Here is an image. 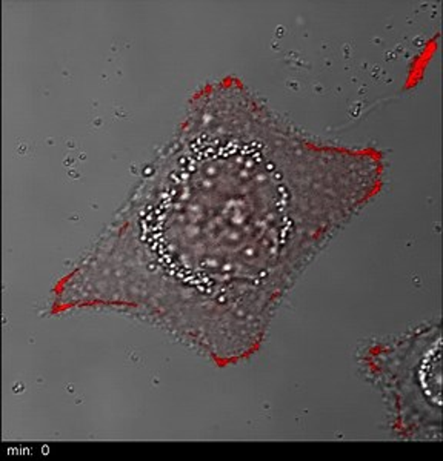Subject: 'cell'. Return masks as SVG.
<instances>
[{"instance_id":"2","label":"cell","mask_w":443,"mask_h":461,"mask_svg":"<svg viewBox=\"0 0 443 461\" xmlns=\"http://www.w3.org/2000/svg\"><path fill=\"white\" fill-rule=\"evenodd\" d=\"M362 365L382 393L391 429L399 440H442L440 320L375 341L364 352Z\"/></svg>"},{"instance_id":"1","label":"cell","mask_w":443,"mask_h":461,"mask_svg":"<svg viewBox=\"0 0 443 461\" xmlns=\"http://www.w3.org/2000/svg\"><path fill=\"white\" fill-rule=\"evenodd\" d=\"M375 148L297 131L236 79L206 85L53 312L145 320L219 366L258 351L306 265L384 186Z\"/></svg>"}]
</instances>
